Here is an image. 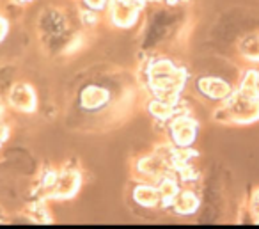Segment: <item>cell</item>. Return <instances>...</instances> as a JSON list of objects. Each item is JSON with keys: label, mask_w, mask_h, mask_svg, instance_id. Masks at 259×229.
I'll return each instance as SVG.
<instances>
[{"label": "cell", "mask_w": 259, "mask_h": 229, "mask_svg": "<svg viewBox=\"0 0 259 229\" xmlns=\"http://www.w3.org/2000/svg\"><path fill=\"white\" fill-rule=\"evenodd\" d=\"M215 119L224 125H250L259 121V94L241 84L217 108Z\"/></svg>", "instance_id": "obj_1"}, {"label": "cell", "mask_w": 259, "mask_h": 229, "mask_svg": "<svg viewBox=\"0 0 259 229\" xmlns=\"http://www.w3.org/2000/svg\"><path fill=\"white\" fill-rule=\"evenodd\" d=\"M148 80L156 98L178 105L180 93L187 82V73L169 59H155L148 68Z\"/></svg>", "instance_id": "obj_2"}, {"label": "cell", "mask_w": 259, "mask_h": 229, "mask_svg": "<svg viewBox=\"0 0 259 229\" xmlns=\"http://www.w3.org/2000/svg\"><path fill=\"white\" fill-rule=\"evenodd\" d=\"M169 135L170 142L178 149H188L195 142L197 137V121L188 114H174L169 119Z\"/></svg>", "instance_id": "obj_3"}, {"label": "cell", "mask_w": 259, "mask_h": 229, "mask_svg": "<svg viewBox=\"0 0 259 229\" xmlns=\"http://www.w3.org/2000/svg\"><path fill=\"white\" fill-rule=\"evenodd\" d=\"M80 185H82V174L75 169H68V171L55 172L54 181L45 188V192L54 199H69L78 192Z\"/></svg>", "instance_id": "obj_4"}, {"label": "cell", "mask_w": 259, "mask_h": 229, "mask_svg": "<svg viewBox=\"0 0 259 229\" xmlns=\"http://www.w3.org/2000/svg\"><path fill=\"white\" fill-rule=\"evenodd\" d=\"M142 4L141 2H132V0H110L108 13L110 20L119 29H130L139 20Z\"/></svg>", "instance_id": "obj_5"}, {"label": "cell", "mask_w": 259, "mask_h": 229, "mask_svg": "<svg viewBox=\"0 0 259 229\" xmlns=\"http://www.w3.org/2000/svg\"><path fill=\"white\" fill-rule=\"evenodd\" d=\"M8 101L13 108L20 112H25V114H32L37 107L36 93L29 84H15V86L9 89Z\"/></svg>", "instance_id": "obj_6"}, {"label": "cell", "mask_w": 259, "mask_h": 229, "mask_svg": "<svg viewBox=\"0 0 259 229\" xmlns=\"http://www.w3.org/2000/svg\"><path fill=\"white\" fill-rule=\"evenodd\" d=\"M197 89L202 96L209 98V100L220 101V103L226 101L234 91L229 86V82H226L224 79H219V77H201L197 80Z\"/></svg>", "instance_id": "obj_7"}, {"label": "cell", "mask_w": 259, "mask_h": 229, "mask_svg": "<svg viewBox=\"0 0 259 229\" xmlns=\"http://www.w3.org/2000/svg\"><path fill=\"white\" fill-rule=\"evenodd\" d=\"M110 101V91L103 86H96V84H91V86L83 87L80 91V105L85 110H100L105 105Z\"/></svg>", "instance_id": "obj_8"}, {"label": "cell", "mask_w": 259, "mask_h": 229, "mask_svg": "<svg viewBox=\"0 0 259 229\" xmlns=\"http://www.w3.org/2000/svg\"><path fill=\"white\" fill-rule=\"evenodd\" d=\"M170 208L180 215H194L199 208L197 194L190 188H183V190L180 188V192H178V196L174 197Z\"/></svg>", "instance_id": "obj_9"}, {"label": "cell", "mask_w": 259, "mask_h": 229, "mask_svg": "<svg viewBox=\"0 0 259 229\" xmlns=\"http://www.w3.org/2000/svg\"><path fill=\"white\" fill-rule=\"evenodd\" d=\"M134 199L137 204H141L142 208H156L158 204H162V197H160L158 186L155 185H146L141 183L134 188Z\"/></svg>", "instance_id": "obj_10"}, {"label": "cell", "mask_w": 259, "mask_h": 229, "mask_svg": "<svg viewBox=\"0 0 259 229\" xmlns=\"http://www.w3.org/2000/svg\"><path fill=\"white\" fill-rule=\"evenodd\" d=\"M176 107L178 105L172 103V101L162 100V98H156V96L153 98L148 105L149 114L155 119H158V121H169V119L176 114Z\"/></svg>", "instance_id": "obj_11"}, {"label": "cell", "mask_w": 259, "mask_h": 229, "mask_svg": "<svg viewBox=\"0 0 259 229\" xmlns=\"http://www.w3.org/2000/svg\"><path fill=\"white\" fill-rule=\"evenodd\" d=\"M243 59L250 62H259V34H248L238 45Z\"/></svg>", "instance_id": "obj_12"}, {"label": "cell", "mask_w": 259, "mask_h": 229, "mask_svg": "<svg viewBox=\"0 0 259 229\" xmlns=\"http://www.w3.org/2000/svg\"><path fill=\"white\" fill-rule=\"evenodd\" d=\"M158 192L162 197V204L163 206H170L174 201V197L180 192V186H178L176 179H172L170 176H163L162 179H158Z\"/></svg>", "instance_id": "obj_13"}, {"label": "cell", "mask_w": 259, "mask_h": 229, "mask_svg": "<svg viewBox=\"0 0 259 229\" xmlns=\"http://www.w3.org/2000/svg\"><path fill=\"white\" fill-rule=\"evenodd\" d=\"M248 213H250V217H252V222L259 224V188L252 194L250 203H248Z\"/></svg>", "instance_id": "obj_14"}, {"label": "cell", "mask_w": 259, "mask_h": 229, "mask_svg": "<svg viewBox=\"0 0 259 229\" xmlns=\"http://www.w3.org/2000/svg\"><path fill=\"white\" fill-rule=\"evenodd\" d=\"M241 84L247 86V87H250V89H254L255 93L259 94V71H248L247 75L243 77Z\"/></svg>", "instance_id": "obj_15"}, {"label": "cell", "mask_w": 259, "mask_h": 229, "mask_svg": "<svg viewBox=\"0 0 259 229\" xmlns=\"http://www.w3.org/2000/svg\"><path fill=\"white\" fill-rule=\"evenodd\" d=\"M85 2V6L91 9V11L98 13V11H103L105 8H108V4H110V0H83Z\"/></svg>", "instance_id": "obj_16"}, {"label": "cell", "mask_w": 259, "mask_h": 229, "mask_svg": "<svg viewBox=\"0 0 259 229\" xmlns=\"http://www.w3.org/2000/svg\"><path fill=\"white\" fill-rule=\"evenodd\" d=\"M8 30H9L8 20H6L4 16H0V43L6 40V36H8Z\"/></svg>", "instance_id": "obj_17"}, {"label": "cell", "mask_w": 259, "mask_h": 229, "mask_svg": "<svg viewBox=\"0 0 259 229\" xmlns=\"http://www.w3.org/2000/svg\"><path fill=\"white\" fill-rule=\"evenodd\" d=\"M18 2H30V0H18Z\"/></svg>", "instance_id": "obj_18"}, {"label": "cell", "mask_w": 259, "mask_h": 229, "mask_svg": "<svg viewBox=\"0 0 259 229\" xmlns=\"http://www.w3.org/2000/svg\"><path fill=\"white\" fill-rule=\"evenodd\" d=\"M0 114H2V103H0Z\"/></svg>", "instance_id": "obj_19"}]
</instances>
